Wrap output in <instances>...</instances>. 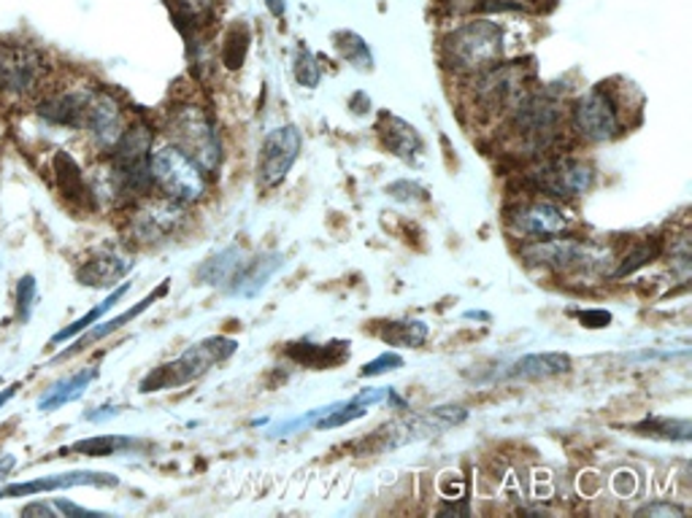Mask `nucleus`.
Wrapping results in <instances>:
<instances>
[{"label":"nucleus","mask_w":692,"mask_h":518,"mask_svg":"<svg viewBox=\"0 0 692 518\" xmlns=\"http://www.w3.org/2000/svg\"><path fill=\"white\" fill-rule=\"evenodd\" d=\"M236 352H238V341H232V337H225V335L206 337V341L190 346L179 359H173V362H168V365H160V368L149 372V376L141 381V387H138V392L149 394V392H162V389L184 387V383L206 376L214 365L228 362Z\"/></svg>","instance_id":"f257e3e1"},{"label":"nucleus","mask_w":692,"mask_h":518,"mask_svg":"<svg viewBox=\"0 0 692 518\" xmlns=\"http://www.w3.org/2000/svg\"><path fill=\"white\" fill-rule=\"evenodd\" d=\"M503 55V33L496 22H468L444 41V62L457 73H481Z\"/></svg>","instance_id":"f03ea898"},{"label":"nucleus","mask_w":692,"mask_h":518,"mask_svg":"<svg viewBox=\"0 0 692 518\" xmlns=\"http://www.w3.org/2000/svg\"><path fill=\"white\" fill-rule=\"evenodd\" d=\"M173 147H179L190 160L201 165L203 173H217L223 162V141L214 119L203 108L182 106L171 116Z\"/></svg>","instance_id":"7ed1b4c3"},{"label":"nucleus","mask_w":692,"mask_h":518,"mask_svg":"<svg viewBox=\"0 0 692 518\" xmlns=\"http://www.w3.org/2000/svg\"><path fill=\"white\" fill-rule=\"evenodd\" d=\"M152 182L171 200L190 206L206 195V173L179 147L157 149L152 154Z\"/></svg>","instance_id":"20e7f679"},{"label":"nucleus","mask_w":692,"mask_h":518,"mask_svg":"<svg viewBox=\"0 0 692 518\" xmlns=\"http://www.w3.org/2000/svg\"><path fill=\"white\" fill-rule=\"evenodd\" d=\"M468 418V407L465 405H435L422 413H411V416L398 418V422L387 424L379 433V451L387 448H404L409 444H420L424 438H435V435L446 433V429L457 427Z\"/></svg>","instance_id":"39448f33"},{"label":"nucleus","mask_w":692,"mask_h":518,"mask_svg":"<svg viewBox=\"0 0 692 518\" xmlns=\"http://www.w3.org/2000/svg\"><path fill=\"white\" fill-rule=\"evenodd\" d=\"M304 149V136L295 125H282L263 138L258 154V184L263 189H273L287 179L293 165L298 162Z\"/></svg>","instance_id":"423d86ee"},{"label":"nucleus","mask_w":692,"mask_h":518,"mask_svg":"<svg viewBox=\"0 0 692 518\" xmlns=\"http://www.w3.org/2000/svg\"><path fill=\"white\" fill-rule=\"evenodd\" d=\"M574 130L579 138L590 143H606L620 136V112H616L614 97L609 95L603 87L585 92L577 103H574Z\"/></svg>","instance_id":"0eeeda50"},{"label":"nucleus","mask_w":692,"mask_h":518,"mask_svg":"<svg viewBox=\"0 0 692 518\" xmlns=\"http://www.w3.org/2000/svg\"><path fill=\"white\" fill-rule=\"evenodd\" d=\"M527 260L538 265H549L555 270H595L609 257V252L592 246L585 241H571V238H546V241L533 243L525 252Z\"/></svg>","instance_id":"6e6552de"},{"label":"nucleus","mask_w":692,"mask_h":518,"mask_svg":"<svg viewBox=\"0 0 692 518\" xmlns=\"http://www.w3.org/2000/svg\"><path fill=\"white\" fill-rule=\"evenodd\" d=\"M533 182L555 197H581L585 192H590L592 182H595V171H592L590 162L585 160L557 157V160L544 162V165L533 173Z\"/></svg>","instance_id":"1a4fd4ad"},{"label":"nucleus","mask_w":692,"mask_h":518,"mask_svg":"<svg viewBox=\"0 0 692 518\" xmlns=\"http://www.w3.org/2000/svg\"><path fill=\"white\" fill-rule=\"evenodd\" d=\"M184 219L188 217H184L182 203L171 200V197H166V200H149L133 214L131 232L141 243H160L177 235L182 230Z\"/></svg>","instance_id":"9d476101"},{"label":"nucleus","mask_w":692,"mask_h":518,"mask_svg":"<svg viewBox=\"0 0 692 518\" xmlns=\"http://www.w3.org/2000/svg\"><path fill=\"white\" fill-rule=\"evenodd\" d=\"M560 108L549 95H525L514 103V127L533 143L546 147L557 136Z\"/></svg>","instance_id":"9b49d317"},{"label":"nucleus","mask_w":692,"mask_h":518,"mask_svg":"<svg viewBox=\"0 0 692 518\" xmlns=\"http://www.w3.org/2000/svg\"><path fill=\"white\" fill-rule=\"evenodd\" d=\"M44 76V62L38 51L27 46H5L0 51V87L14 95H31Z\"/></svg>","instance_id":"f8f14e48"},{"label":"nucleus","mask_w":692,"mask_h":518,"mask_svg":"<svg viewBox=\"0 0 692 518\" xmlns=\"http://www.w3.org/2000/svg\"><path fill=\"white\" fill-rule=\"evenodd\" d=\"M120 479L112 473H92V470H73V473H57L49 479H36L25 483H9V486L0 488V499L11 497H31V494L41 492H60V488H73V486H116Z\"/></svg>","instance_id":"ddd939ff"},{"label":"nucleus","mask_w":692,"mask_h":518,"mask_svg":"<svg viewBox=\"0 0 692 518\" xmlns=\"http://www.w3.org/2000/svg\"><path fill=\"white\" fill-rule=\"evenodd\" d=\"M511 230L520 232L525 238H555L566 230L568 217L560 206L555 203H525V206L514 208L509 217Z\"/></svg>","instance_id":"4468645a"},{"label":"nucleus","mask_w":692,"mask_h":518,"mask_svg":"<svg viewBox=\"0 0 692 518\" xmlns=\"http://www.w3.org/2000/svg\"><path fill=\"white\" fill-rule=\"evenodd\" d=\"M84 127L90 133V138L95 141V147L112 151L116 141L125 133V119H122L120 106L109 95H92L90 106L84 114Z\"/></svg>","instance_id":"2eb2a0df"},{"label":"nucleus","mask_w":692,"mask_h":518,"mask_svg":"<svg viewBox=\"0 0 692 518\" xmlns=\"http://www.w3.org/2000/svg\"><path fill=\"white\" fill-rule=\"evenodd\" d=\"M133 265H136V262L131 257H122V254H95V257L84 260L77 267V281L81 287L90 289H114V284L122 281V278L133 270Z\"/></svg>","instance_id":"dca6fc26"},{"label":"nucleus","mask_w":692,"mask_h":518,"mask_svg":"<svg viewBox=\"0 0 692 518\" xmlns=\"http://www.w3.org/2000/svg\"><path fill=\"white\" fill-rule=\"evenodd\" d=\"M166 292H168V281H162L160 287H157L152 295H147L141 302H136V306H133V308H127V311H122L120 316L109 319V322H95L90 330H84V333H81V335L77 337V343H73V348H68V352H63L60 357H57V362H60V359H66V357H73V354H81V352H84V348H90L92 343L103 341V337L114 335L116 330H122L127 322H133V319H136V316H141V313L147 311V308H152L155 302L160 300V297H166Z\"/></svg>","instance_id":"f3484780"},{"label":"nucleus","mask_w":692,"mask_h":518,"mask_svg":"<svg viewBox=\"0 0 692 518\" xmlns=\"http://www.w3.org/2000/svg\"><path fill=\"white\" fill-rule=\"evenodd\" d=\"M249 265V254L241 246H228L223 252L212 254L201 267H197V284L212 289H230L232 281Z\"/></svg>","instance_id":"a211bd4d"},{"label":"nucleus","mask_w":692,"mask_h":518,"mask_svg":"<svg viewBox=\"0 0 692 518\" xmlns=\"http://www.w3.org/2000/svg\"><path fill=\"white\" fill-rule=\"evenodd\" d=\"M376 130H379L382 143H385L387 151H393L400 160L411 162L417 154H422V138L417 133L415 125H409L406 119L395 114H379V122H376Z\"/></svg>","instance_id":"6ab92c4d"},{"label":"nucleus","mask_w":692,"mask_h":518,"mask_svg":"<svg viewBox=\"0 0 692 518\" xmlns=\"http://www.w3.org/2000/svg\"><path fill=\"white\" fill-rule=\"evenodd\" d=\"M571 365L574 359L563 352L525 354L506 370V378H514V381H546V378H557L568 372Z\"/></svg>","instance_id":"aec40b11"},{"label":"nucleus","mask_w":692,"mask_h":518,"mask_svg":"<svg viewBox=\"0 0 692 518\" xmlns=\"http://www.w3.org/2000/svg\"><path fill=\"white\" fill-rule=\"evenodd\" d=\"M90 92H63V95L44 97L38 103L41 119L63 127H81L84 125L87 106H90Z\"/></svg>","instance_id":"412c9836"},{"label":"nucleus","mask_w":692,"mask_h":518,"mask_svg":"<svg viewBox=\"0 0 692 518\" xmlns=\"http://www.w3.org/2000/svg\"><path fill=\"white\" fill-rule=\"evenodd\" d=\"M52 165H55L57 186H60L63 197H66L71 206L95 208V197H92L90 184H87L84 173H81V168L77 165V160H73L71 154H66V151H57L55 162H52Z\"/></svg>","instance_id":"4be33fe9"},{"label":"nucleus","mask_w":692,"mask_h":518,"mask_svg":"<svg viewBox=\"0 0 692 518\" xmlns=\"http://www.w3.org/2000/svg\"><path fill=\"white\" fill-rule=\"evenodd\" d=\"M290 357L298 365L311 370H333L339 368L344 359H349V343L344 341H333V343H293L287 348Z\"/></svg>","instance_id":"5701e85b"},{"label":"nucleus","mask_w":692,"mask_h":518,"mask_svg":"<svg viewBox=\"0 0 692 518\" xmlns=\"http://www.w3.org/2000/svg\"><path fill=\"white\" fill-rule=\"evenodd\" d=\"M522 84V73L514 66H492L481 71L479 79V97L487 103H506L517 95V87Z\"/></svg>","instance_id":"b1692460"},{"label":"nucleus","mask_w":692,"mask_h":518,"mask_svg":"<svg viewBox=\"0 0 692 518\" xmlns=\"http://www.w3.org/2000/svg\"><path fill=\"white\" fill-rule=\"evenodd\" d=\"M282 265H284L282 254H265V257L249 260V265L243 267L241 276L232 281V287L228 289V292L238 295V297H254L260 292V289L265 287V284H269V278Z\"/></svg>","instance_id":"393cba45"},{"label":"nucleus","mask_w":692,"mask_h":518,"mask_svg":"<svg viewBox=\"0 0 692 518\" xmlns=\"http://www.w3.org/2000/svg\"><path fill=\"white\" fill-rule=\"evenodd\" d=\"M98 372H101L98 368L79 370V372H73L71 378H66V381L55 383V387H52L49 392H46L44 398L38 400V411L52 413V411H57V407H63V405L73 403V400H79L81 394L87 392V387H90V383L95 381Z\"/></svg>","instance_id":"a878e982"},{"label":"nucleus","mask_w":692,"mask_h":518,"mask_svg":"<svg viewBox=\"0 0 692 518\" xmlns=\"http://www.w3.org/2000/svg\"><path fill=\"white\" fill-rule=\"evenodd\" d=\"M127 292H131V281H122L120 287H114L112 292H109V297L106 300L101 302V306H95L92 308V311H87L84 316L81 319H77V322L73 324H68V327H63L60 333H55L52 335V346H60V343H66V341H71V337H79L81 333H84V330H90L92 324L95 322H101L103 319V313H109L112 311V308L116 306V302L122 300V297H125Z\"/></svg>","instance_id":"bb28decb"},{"label":"nucleus","mask_w":692,"mask_h":518,"mask_svg":"<svg viewBox=\"0 0 692 518\" xmlns=\"http://www.w3.org/2000/svg\"><path fill=\"white\" fill-rule=\"evenodd\" d=\"M382 341L387 346L395 348H420L424 341H428L430 330L428 324L420 322V319H404V322H387L385 327H379Z\"/></svg>","instance_id":"cd10ccee"},{"label":"nucleus","mask_w":692,"mask_h":518,"mask_svg":"<svg viewBox=\"0 0 692 518\" xmlns=\"http://www.w3.org/2000/svg\"><path fill=\"white\" fill-rule=\"evenodd\" d=\"M638 435H649V438L660 440H682L688 444L692 438V424L690 418H647L636 427Z\"/></svg>","instance_id":"c85d7f7f"},{"label":"nucleus","mask_w":692,"mask_h":518,"mask_svg":"<svg viewBox=\"0 0 692 518\" xmlns=\"http://www.w3.org/2000/svg\"><path fill=\"white\" fill-rule=\"evenodd\" d=\"M249 41H252V36H249V27L247 25H232L228 33H225V41H223V66L228 68V71H238V68L243 66V60H247V51H249Z\"/></svg>","instance_id":"c756f323"},{"label":"nucleus","mask_w":692,"mask_h":518,"mask_svg":"<svg viewBox=\"0 0 692 518\" xmlns=\"http://www.w3.org/2000/svg\"><path fill=\"white\" fill-rule=\"evenodd\" d=\"M131 446L133 440L122 438V435H95V438L77 440V444L71 446V451L81 453V457H114V453H122Z\"/></svg>","instance_id":"7c9ffc66"},{"label":"nucleus","mask_w":692,"mask_h":518,"mask_svg":"<svg viewBox=\"0 0 692 518\" xmlns=\"http://www.w3.org/2000/svg\"><path fill=\"white\" fill-rule=\"evenodd\" d=\"M339 41L341 55H344L354 68H360V71H371V68H374V57H371L368 44H365L358 33H341Z\"/></svg>","instance_id":"2f4dec72"},{"label":"nucleus","mask_w":692,"mask_h":518,"mask_svg":"<svg viewBox=\"0 0 692 518\" xmlns=\"http://www.w3.org/2000/svg\"><path fill=\"white\" fill-rule=\"evenodd\" d=\"M295 79H298V84L306 87V90H314V87H319V81H322V68H319L317 57H314L311 49H306V46H300L298 55H295Z\"/></svg>","instance_id":"473e14b6"},{"label":"nucleus","mask_w":692,"mask_h":518,"mask_svg":"<svg viewBox=\"0 0 692 518\" xmlns=\"http://www.w3.org/2000/svg\"><path fill=\"white\" fill-rule=\"evenodd\" d=\"M657 252H660V249H657V243H638V246L633 249L631 254H627L625 262H622V265L616 267L614 276L620 278V276H627V273H636L638 267L649 265V262L657 257Z\"/></svg>","instance_id":"72a5a7b5"},{"label":"nucleus","mask_w":692,"mask_h":518,"mask_svg":"<svg viewBox=\"0 0 692 518\" xmlns=\"http://www.w3.org/2000/svg\"><path fill=\"white\" fill-rule=\"evenodd\" d=\"M404 357H400L398 352H385L379 354L376 359H371V362L363 365V370H360V378H376V376H385V372H393V370H400L404 368Z\"/></svg>","instance_id":"f704fd0d"},{"label":"nucleus","mask_w":692,"mask_h":518,"mask_svg":"<svg viewBox=\"0 0 692 518\" xmlns=\"http://www.w3.org/2000/svg\"><path fill=\"white\" fill-rule=\"evenodd\" d=\"M214 3H217V0H173V5H177L179 25H182V22L197 25V20L206 16L208 11L214 9Z\"/></svg>","instance_id":"c9c22d12"},{"label":"nucleus","mask_w":692,"mask_h":518,"mask_svg":"<svg viewBox=\"0 0 692 518\" xmlns=\"http://www.w3.org/2000/svg\"><path fill=\"white\" fill-rule=\"evenodd\" d=\"M33 300H36V278L22 276L20 284H16V316H20V322L31 319Z\"/></svg>","instance_id":"e433bc0d"},{"label":"nucleus","mask_w":692,"mask_h":518,"mask_svg":"<svg viewBox=\"0 0 692 518\" xmlns=\"http://www.w3.org/2000/svg\"><path fill=\"white\" fill-rule=\"evenodd\" d=\"M387 195H393L395 200L400 203H411V200H428V192L422 186L411 184V182H395L387 186Z\"/></svg>","instance_id":"4c0bfd02"},{"label":"nucleus","mask_w":692,"mask_h":518,"mask_svg":"<svg viewBox=\"0 0 692 518\" xmlns=\"http://www.w3.org/2000/svg\"><path fill=\"white\" fill-rule=\"evenodd\" d=\"M638 518H682L684 516V508H679V505L673 503H647L642 505V508L636 510Z\"/></svg>","instance_id":"58836bf2"},{"label":"nucleus","mask_w":692,"mask_h":518,"mask_svg":"<svg viewBox=\"0 0 692 518\" xmlns=\"http://www.w3.org/2000/svg\"><path fill=\"white\" fill-rule=\"evenodd\" d=\"M579 322L585 324V327L601 330V327H609V324H612V313L609 311H581Z\"/></svg>","instance_id":"ea45409f"},{"label":"nucleus","mask_w":692,"mask_h":518,"mask_svg":"<svg viewBox=\"0 0 692 518\" xmlns=\"http://www.w3.org/2000/svg\"><path fill=\"white\" fill-rule=\"evenodd\" d=\"M55 508L66 516H87V518L103 516V514H98V510H87V508H79V505H73V503H66V499H55Z\"/></svg>","instance_id":"a19ab883"},{"label":"nucleus","mask_w":692,"mask_h":518,"mask_svg":"<svg viewBox=\"0 0 692 518\" xmlns=\"http://www.w3.org/2000/svg\"><path fill=\"white\" fill-rule=\"evenodd\" d=\"M57 508L55 505H44V503H33L27 508H22V516H55Z\"/></svg>","instance_id":"79ce46f5"},{"label":"nucleus","mask_w":692,"mask_h":518,"mask_svg":"<svg viewBox=\"0 0 692 518\" xmlns=\"http://www.w3.org/2000/svg\"><path fill=\"white\" fill-rule=\"evenodd\" d=\"M385 403L389 407H395V411H409V403H406L404 398H400L398 392H395L393 387H387V394H385Z\"/></svg>","instance_id":"37998d69"},{"label":"nucleus","mask_w":692,"mask_h":518,"mask_svg":"<svg viewBox=\"0 0 692 518\" xmlns=\"http://www.w3.org/2000/svg\"><path fill=\"white\" fill-rule=\"evenodd\" d=\"M14 468H16L14 453H0V481H3Z\"/></svg>","instance_id":"c03bdc74"},{"label":"nucleus","mask_w":692,"mask_h":518,"mask_svg":"<svg viewBox=\"0 0 692 518\" xmlns=\"http://www.w3.org/2000/svg\"><path fill=\"white\" fill-rule=\"evenodd\" d=\"M103 413H84L87 422H103V418H112L116 416V407H101Z\"/></svg>","instance_id":"a18cd8bd"},{"label":"nucleus","mask_w":692,"mask_h":518,"mask_svg":"<svg viewBox=\"0 0 692 518\" xmlns=\"http://www.w3.org/2000/svg\"><path fill=\"white\" fill-rule=\"evenodd\" d=\"M269 3V11L273 16H282L284 14V0H265Z\"/></svg>","instance_id":"49530a36"},{"label":"nucleus","mask_w":692,"mask_h":518,"mask_svg":"<svg viewBox=\"0 0 692 518\" xmlns=\"http://www.w3.org/2000/svg\"><path fill=\"white\" fill-rule=\"evenodd\" d=\"M16 389H20V387H16V383H14V387H9V389H5V392H0V407H3L5 403H9L11 398H14Z\"/></svg>","instance_id":"de8ad7c7"},{"label":"nucleus","mask_w":692,"mask_h":518,"mask_svg":"<svg viewBox=\"0 0 692 518\" xmlns=\"http://www.w3.org/2000/svg\"><path fill=\"white\" fill-rule=\"evenodd\" d=\"M525 3H527V5H536V9H541V5H544L546 0H525Z\"/></svg>","instance_id":"09e8293b"}]
</instances>
